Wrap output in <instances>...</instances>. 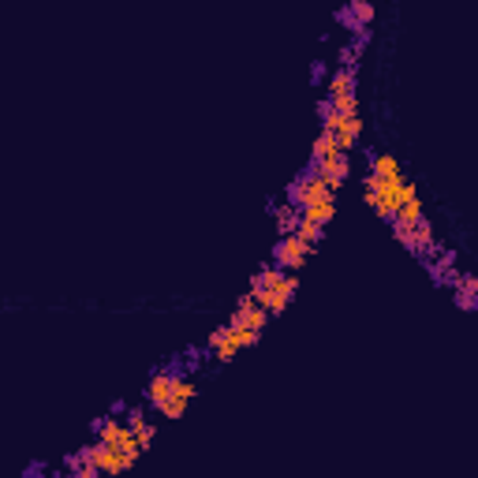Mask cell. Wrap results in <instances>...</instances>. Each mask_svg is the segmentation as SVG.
<instances>
[{"instance_id":"6da1fadb","label":"cell","mask_w":478,"mask_h":478,"mask_svg":"<svg viewBox=\"0 0 478 478\" xmlns=\"http://www.w3.org/2000/svg\"><path fill=\"white\" fill-rule=\"evenodd\" d=\"M265 310H269V318H277L288 310V303L296 299L299 292V277L296 273H288V269L281 265H262L258 273L251 277V288H247Z\"/></svg>"},{"instance_id":"7a4b0ae2","label":"cell","mask_w":478,"mask_h":478,"mask_svg":"<svg viewBox=\"0 0 478 478\" xmlns=\"http://www.w3.org/2000/svg\"><path fill=\"white\" fill-rule=\"evenodd\" d=\"M404 187H407V176H389L385 180V176L366 172V180H363V202L382 221H392V217H397V210H400V202H404Z\"/></svg>"},{"instance_id":"3957f363","label":"cell","mask_w":478,"mask_h":478,"mask_svg":"<svg viewBox=\"0 0 478 478\" xmlns=\"http://www.w3.org/2000/svg\"><path fill=\"white\" fill-rule=\"evenodd\" d=\"M262 340V332H255V329H243V325H232V322H224L221 329H214L210 332V359H217V363H232L239 351H247V348H255Z\"/></svg>"},{"instance_id":"277c9868","label":"cell","mask_w":478,"mask_h":478,"mask_svg":"<svg viewBox=\"0 0 478 478\" xmlns=\"http://www.w3.org/2000/svg\"><path fill=\"white\" fill-rule=\"evenodd\" d=\"M94 438L101 441V445H109L113 452H120L128 464H135L138 456H142V445H138V438L131 433V426H128V419H116V415H109V419H101L97 423V430H94Z\"/></svg>"},{"instance_id":"5b68a950","label":"cell","mask_w":478,"mask_h":478,"mask_svg":"<svg viewBox=\"0 0 478 478\" xmlns=\"http://www.w3.org/2000/svg\"><path fill=\"white\" fill-rule=\"evenodd\" d=\"M318 116H322V128L332 131V138H337V147L344 154L359 147V135H363V120L359 116H340L337 109L329 105V101H322V105H318Z\"/></svg>"},{"instance_id":"8992f818","label":"cell","mask_w":478,"mask_h":478,"mask_svg":"<svg viewBox=\"0 0 478 478\" xmlns=\"http://www.w3.org/2000/svg\"><path fill=\"white\" fill-rule=\"evenodd\" d=\"M198 397V385L187 378V373L176 366V373H172V385H169V392H164V400L154 407L161 419H183V411L191 407V400Z\"/></svg>"},{"instance_id":"52a82bcc","label":"cell","mask_w":478,"mask_h":478,"mask_svg":"<svg viewBox=\"0 0 478 478\" xmlns=\"http://www.w3.org/2000/svg\"><path fill=\"white\" fill-rule=\"evenodd\" d=\"M392 236H397L407 247V251L415 258H423V262L438 255V236H433V224L426 217H419V221L407 224V228H392Z\"/></svg>"},{"instance_id":"ba28073f","label":"cell","mask_w":478,"mask_h":478,"mask_svg":"<svg viewBox=\"0 0 478 478\" xmlns=\"http://www.w3.org/2000/svg\"><path fill=\"white\" fill-rule=\"evenodd\" d=\"M314 251H318L314 243H306V239H299L296 232H288V236H281V239L273 243V265L288 269V273H299V269L310 262V255H314Z\"/></svg>"},{"instance_id":"9c48e42d","label":"cell","mask_w":478,"mask_h":478,"mask_svg":"<svg viewBox=\"0 0 478 478\" xmlns=\"http://www.w3.org/2000/svg\"><path fill=\"white\" fill-rule=\"evenodd\" d=\"M329 195H337V191H329V183L314 172V169H306L299 180H292L288 183V202L296 205H310V202H322V198H329Z\"/></svg>"},{"instance_id":"30bf717a","label":"cell","mask_w":478,"mask_h":478,"mask_svg":"<svg viewBox=\"0 0 478 478\" xmlns=\"http://www.w3.org/2000/svg\"><path fill=\"white\" fill-rule=\"evenodd\" d=\"M232 325H243V329H255V332H262L265 325H269V310L251 296V292H243L239 299H236V306H232V318H228Z\"/></svg>"},{"instance_id":"8fae6325","label":"cell","mask_w":478,"mask_h":478,"mask_svg":"<svg viewBox=\"0 0 478 478\" xmlns=\"http://www.w3.org/2000/svg\"><path fill=\"white\" fill-rule=\"evenodd\" d=\"M310 169H314L325 183H329V191H340L344 187V180L351 176V157L344 154V150H332L329 157H322V161H314L310 164Z\"/></svg>"},{"instance_id":"7c38bea8","label":"cell","mask_w":478,"mask_h":478,"mask_svg":"<svg viewBox=\"0 0 478 478\" xmlns=\"http://www.w3.org/2000/svg\"><path fill=\"white\" fill-rule=\"evenodd\" d=\"M79 452L87 456V460H90V464H94V467H97L101 474H120V471H128V467H131V464L123 460L120 452H113L109 445H101L97 438H94V441H90L87 449H79Z\"/></svg>"},{"instance_id":"4fadbf2b","label":"cell","mask_w":478,"mask_h":478,"mask_svg":"<svg viewBox=\"0 0 478 478\" xmlns=\"http://www.w3.org/2000/svg\"><path fill=\"white\" fill-rule=\"evenodd\" d=\"M337 23L348 27L351 34H356V30H366V27L373 23V4H370V0H348V4L337 12Z\"/></svg>"},{"instance_id":"5bb4252c","label":"cell","mask_w":478,"mask_h":478,"mask_svg":"<svg viewBox=\"0 0 478 478\" xmlns=\"http://www.w3.org/2000/svg\"><path fill=\"white\" fill-rule=\"evenodd\" d=\"M449 288H452V299H456L460 310H474L478 306V277L474 273H456V281Z\"/></svg>"},{"instance_id":"9a60e30c","label":"cell","mask_w":478,"mask_h":478,"mask_svg":"<svg viewBox=\"0 0 478 478\" xmlns=\"http://www.w3.org/2000/svg\"><path fill=\"white\" fill-rule=\"evenodd\" d=\"M123 419H128V426H131V433L138 438V445H142V452H147L150 445H154V438H157V426L147 419V411L142 407H128L123 411Z\"/></svg>"},{"instance_id":"2e32d148","label":"cell","mask_w":478,"mask_h":478,"mask_svg":"<svg viewBox=\"0 0 478 478\" xmlns=\"http://www.w3.org/2000/svg\"><path fill=\"white\" fill-rule=\"evenodd\" d=\"M299 217L318 224V228H329V221L337 217V195H329L322 202H310V205H299Z\"/></svg>"},{"instance_id":"e0dca14e","label":"cell","mask_w":478,"mask_h":478,"mask_svg":"<svg viewBox=\"0 0 478 478\" xmlns=\"http://www.w3.org/2000/svg\"><path fill=\"white\" fill-rule=\"evenodd\" d=\"M359 90V75H356V68H337L329 75V101L332 97H348V94H356Z\"/></svg>"},{"instance_id":"ac0fdd59","label":"cell","mask_w":478,"mask_h":478,"mask_svg":"<svg viewBox=\"0 0 478 478\" xmlns=\"http://www.w3.org/2000/svg\"><path fill=\"white\" fill-rule=\"evenodd\" d=\"M172 373H176V366H161L157 373H150V385H147L150 407H157V404L164 400V392H169V385H172Z\"/></svg>"},{"instance_id":"d6986e66","label":"cell","mask_w":478,"mask_h":478,"mask_svg":"<svg viewBox=\"0 0 478 478\" xmlns=\"http://www.w3.org/2000/svg\"><path fill=\"white\" fill-rule=\"evenodd\" d=\"M273 221H277V236H288V232H296V224H299V210L292 202H284L273 210Z\"/></svg>"},{"instance_id":"ffe728a7","label":"cell","mask_w":478,"mask_h":478,"mask_svg":"<svg viewBox=\"0 0 478 478\" xmlns=\"http://www.w3.org/2000/svg\"><path fill=\"white\" fill-rule=\"evenodd\" d=\"M332 150H340V147H337V138H332V131H325V128H322V135L314 138V147H310V164L322 161V157H329Z\"/></svg>"},{"instance_id":"44dd1931","label":"cell","mask_w":478,"mask_h":478,"mask_svg":"<svg viewBox=\"0 0 478 478\" xmlns=\"http://www.w3.org/2000/svg\"><path fill=\"white\" fill-rule=\"evenodd\" d=\"M68 467H71V474H75V478H97V474H101V471H97V467H94L82 452H75V456H71Z\"/></svg>"},{"instance_id":"7402d4cb","label":"cell","mask_w":478,"mask_h":478,"mask_svg":"<svg viewBox=\"0 0 478 478\" xmlns=\"http://www.w3.org/2000/svg\"><path fill=\"white\" fill-rule=\"evenodd\" d=\"M325 101H329V97H325ZM329 105L337 109L340 116H359V94H348V97H332Z\"/></svg>"},{"instance_id":"603a6c76","label":"cell","mask_w":478,"mask_h":478,"mask_svg":"<svg viewBox=\"0 0 478 478\" xmlns=\"http://www.w3.org/2000/svg\"><path fill=\"white\" fill-rule=\"evenodd\" d=\"M296 236L318 247V243H322V236H325V228H318V224H310V221H303V217H299V224H296Z\"/></svg>"}]
</instances>
